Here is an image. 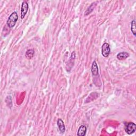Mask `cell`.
Here are the masks:
<instances>
[{
    "mask_svg": "<svg viewBox=\"0 0 136 136\" xmlns=\"http://www.w3.org/2000/svg\"><path fill=\"white\" fill-rule=\"evenodd\" d=\"M18 19V15L17 12H12L8 18L6 25L9 28H12L15 26L17 20Z\"/></svg>",
    "mask_w": 136,
    "mask_h": 136,
    "instance_id": "6da1fadb",
    "label": "cell"
},
{
    "mask_svg": "<svg viewBox=\"0 0 136 136\" xmlns=\"http://www.w3.org/2000/svg\"><path fill=\"white\" fill-rule=\"evenodd\" d=\"M136 130V125L133 122H129L125 126V131L128 134L133 133Z\"/></svg>",
    "mask_w": 136,
    "mask_h": 136,
    "instance_id": "7a4b0ae2",
    "label": "cell"
},
{
    "mask_svg": "<svg viewBox=\"0 0 136 136\" xmlns=\"http://www.w3.org/2000/svg\"><path fill=\"white\" fill-rule=\"evenodd\" d=\"M111 52L110 45L107 43H105L103 44L102 46V55L105 57L107 58L110 55Z\"/></svg>",
    "mask_w": 136,
    "mask_h": 136,
    "instance_id": "3957f363",
    "label": "cell"
},
{
    "mask_svg": "<svg viewBox=\"0 0 136 136\" xmlns=\"http://www.w3.org/2000/svg\"><path fill=\"white\" fill-rule=\"evenodd\" d=\"M28 8H29V6H28V3H27V1H23L22 3L21 7L20 18H21V19H23V18H25L27 12H28Z\"/></svg>",
    "mask_w": 136,
    "mask_h": 136,
    "instance_id": "277c9868",
    "label": "cell"
},
{
    "mask_svg": "<svg viewBox=\"0 0 136 136\" xmlns=\"http://www.w3.org/2000/svg\"><path fill=\"white\" fill-rule=\"evenodd\" d=\"M57 124L60 132L62 133H65V132L66 131V127L64 124V122L63 121V120L61 119H59L57 121Z\"/></svg>",
    "mask_w": 136,
    "mask_h": 136,
    "instance_id": "5b68a950",
    "label": "cell"
},
{
    "mask_svg": "<svg viewBox=\"0 0 136 136\" xmlns=\"http://www.w3.org/2000/svg\"><path fill=\"white\" fill-rule=\"evenodd\" d=\"M129 57V54L126 52H122L117 54V59L119 60H124Z\"/></svg>",
    "mask_w": 136,
    "mask_h": 136,
    "instance_id": "8992f818",
    "label": "cell"
},
{
    "mask_svg": "<svg viewBox=\"0 0 136 136\" xmlns=\"http://www.w3.org/2000/svg\"><path fill=\"white\" fill-rule=\"evenodd\" d=\"M91 71H92V73L93 76H96L98 75V68L97 63L95 61H94L93 63Z\"/></svg>",
    "mask_w": 136,
    "mask_h": 136,
    "instance_id": "52a82bcc",
    "label": "cell"
},
{
    "mask_svg": "<svg viewBox=\"0 0 136 136\" xmlns=\"http://www.w3.org/2000/svg\"><path fill=\"white\" fill-rule=\"evenodd\" d=\"M87 131V128L85 125H81L78 131L77 135L78 136H84Z\"/></svg>",
    "mask_w": 136,
    "mask_h": 136,
    "instance_id": "ba28073f",
    "label": "cell"
},
{
    "mask_svg": "<svg viewBox=\"0 0 136 136\" xmlns=\"http://www.w3.org/2000/svg\"><path fill=\"white\" fill-rule=\"evenodd\" d=\"M35 51L33 49H30L27 51L26 53V55L27 58L28 59H31L34 56Z\"/></svg>",
    "mask_w": 136,
    "mask_h": 136,
    "instance_id": "9c48e42d",
    "label": "cell"
},
{
    "mask_svg": "<svg viewBox=\"0 0 136 136\" xmlns=\"http://www.w3.org/2000/svg\"><path fill=\"white\" fill-rule=\"evenodd\" d=\"M96 6V4L95 3H93L92 4V5H90L88 9H87V10H86V12H85V15H88L89 14H90V13H91L93 10H94V7L95 6Z\"/></svg>",
    "mask_w": 136,
    "mask_h": 136,
    "instance_id": "30bf717a",
    "label": "cell"
},
{
    "mask_svg": "<svg viewBox=\"0 0 136 136\" xmlns=\"http://www.w3.org/2000/svg\"><path fill=\"white\" fill-rule=\"evenodd\" d=\"M136 23H135V20H133L131 22V30L134 36L136 35Z\"/></svg>",
    "mask_w": 136,
    "mask_h": 136,
    "instance_id": "8fae6325",
    "label": "cell"
}]
</instances>
